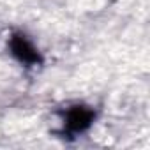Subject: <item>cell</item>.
<instances>
[{
  "label": "cell",
  "instance_id": "cell-1",
  "mask_svg": "<svg viewBox=\"0 0 150 150\" xmlns=\"http://www.w3.org/2000/svg\"><path fill=\"white\" fill-rule=\"evenodd\" d=\"M94 118H96V111H94L90 106L74 104V106H71V108L65 111L64 125H65V131H67L69 134H78V132L87 131V129L92 125Z\"/></svg>",
  "mask_w": 150,
  "mask_h": 150
},
{
  "label": "cell",
  "instance_id": "cell-2",
  "mask_svg": "<svg viewBox=\"0 0 150 150\" xmlns=\"http://www.w3.org/2000/svg\"><path fill=\"white\" fill-rule=\"evenodd\" d=\"M9 48H11V53L23 64L27 65H35V64H41L42 62V57L41 53L37 51V48L28 41V37L21 32H14L9 39Z\"/></svg>",
  "mask_w": 150,
  "mask_h": 150
}]
</instances>
